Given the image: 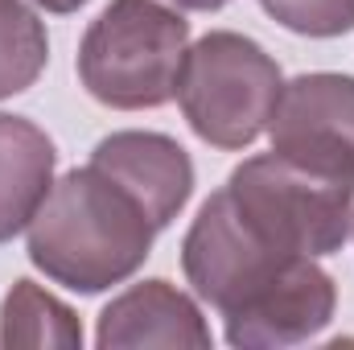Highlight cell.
<instances>
[{"instance_id": "obj_1", "label": "cell", "mask_w": 354, "mask_h": 350, "mask_svg": "<svg viewBox=\"0 0 354 350\" xmlns=\"http://www.w3.org/2000/svg\"><path fill=\"white\" fill-rule=\"evenodd\" d=\"M25 231L33 268L75 293L124 284L149 260L157 235L145 206L91 161L50 185Z\"/></svg>"}, {"instance_id": "obj_2", "label": "cell", "mask_w": 354, "mask_h": 350, "mask_svg": "<svg viewBox=\"0 0 354 350\" xmlns=\"http://www.w3.org/2000/svg\"><path fill=\"white\" fill-rule=\"evenodd\" d=\"M189 21L161 0H111L79 42V83L103 107L145 111L177 99Z\"/></svg>"}, {"instance_id": "obj_3", "label": "cell", "mask_w": 354, "mask_h": 350, "mask_svg": "<svg viewBox=\"0 0 354 350\" xmlns=\"http://www.w3.org/2000/svg\"><path fill=\"white\" fill-rule=\"evenodd\" d=\"M284 75L260 42L218 29L189 46L177 103L198 140L214 149H248L268 132Z\"/></svg>"}, {"instance_id": "obj_4", "label": "cell", "mask_w": 354, "mask_h": 350, "mask_svg": "<svg viewBox=\"0 0 354 350\" xmlns=\"http://www.w3.org/2000/svg\"><path fill=\"white\" fill-rule=\"evenodd\" d=\"M235 210L288 256H330L354 227V181L326 177L264 153L223 181Z\"/></svg>"}, {"instance_id": "obj_5", "label": "cell", "mask_w": 354, "mask_h": 350, "mask_svg": "<svg viewBox=\"0 0 354 350\" xmlns=\"http://www.w3.org/2000/svg\"><path fill=\"white\" fill-rule=\"evenodd\" d=\"M268 136L284 161L354 181V79L334 71L297 75L280 87Z\"/></svg>"}, {"instance_id": "obj_6", "label": "cell", "mask_w": 354, "mask_h": 350, "mask_svg": "<svg viewBox=\"0 0 354 350\" xmlns=\"http://www.w3.org/2000/svg\"><path fill=\"white\" fill-rule=\"evenodd\" d=\"M338 288L334 276L317 260H297L272 284H264L252 301L227 313V342L231 347H292L322 334L334 317Z\"/></svg>"}, {"instance_id": "obj_7", "label": "cell", "mask_w": 354, "mask_h": 350, "mask_svg": "<svg viewBox=\"0 0 354 350\" xmlns=\"http://www.w3.org/2000/svg\"><path fill=\"white\" fill-rule=\"evenodd\" d=\"M91 165L120 181L153 219L157 231H165L181 214V206L194 194V161L174 136L161 132H111L95 145Z\"/></svg>"}, {"instance_id": "obj_8", "label": "cell", "mask_w": 354, "mask_h": 350, "mask_svg": "<svg viewBox=\"0 0 354 350\" xmlns=\"http://www.w3.org/2000/svg\"><path fill=\"white\" fill-rule=\"evenodd\" d=\"M95 342L103 350H124V347L206 350L210 347V326H206L202 309L181 288H174L169 280H140L99 313Z\"/></svg>"}, {"instance_id": "obj_9", "label": "cell", "mask_w": 354, "mask_h": 350, "mask_svg": "<svg viewBox=\"0 0 354 350\" xmlns=\"http://www.w3.org/2000/svg\"><path fill=\"white\" fill-rule=\"evenodd\" d=\"M54 140L25 116L0 111V243L21 235L54 185Z\"/></svg>"}, {"instance_id": "obj_10", "label": "cell", "mask_w": 354, "mask_h": 350, "mask_svg": "<svg viewBox=\"0 0 354 350\" xmlns=\"http://www.w3.org/2000/svg\"><path fill=\"white\" fill-rule=\"evenodd\" d=\"M0 347H83V326L71 305L33 280H17L0 305Z\"/></svg>"}, {"instance_id": "obj_11", "label": "cell", "mask_w": 354, "mask_h": 350, "mask_svg": "<svg viewBox=\"0 0 354 350\" xmlns=\"http://www.w3.org/2000/svg\"><path fill=\"white\" fill-rule=\"evenodd\" d=\"M50 62V37L41 17L25 0H0V99L37 83Z\"/></svg>"}, {"instance_id": "obj_12", "label": "cell", "mask_w": 354, "mask_h": 350, "mask_svg": "<svg viewBox=\"0 0 354 350\" xmlns=\"http://www.w3.org/2000/svg\"><path fill=\"white\" fill-rule=\"evenodd\" d=\"M260 8L301 37H342L354 29V0H260Z\"/></svg>"}, {"instance_id": "obj_13", "label": "cell", "mask_w": 354, "mask_h": 350, "mask_svg": "<svg viewBox=\"0 0 354 350\" xmlns=\"http://www.w3.org/2000/svg\"><path fill=\"white\" fill-rule=\"evenodd\" d=\"M33 4H41L46 12H75V8H83L87 0H33Z\"/></svg>"}, {"instance_id": "obj_14", "label": "cell", "mask_w": 354, "mask_h": 350, "mask_svg": "<svg viewBox=\"0 0 354 350\" xmlns=\"http://www.w3.org/2000/svg\"><path fill=\"white\" fill-rule=\"evenodd\" d=\"M177 8H194V12H214V8H223L227 0H174Z\"/></svg>"}, {"instance_id": "obj_15", "label": "cell", "mask_w": 354, "mask_h": 350, "mask_svg": "<svg viewBox=\"0 0 354 350\" xmlns=\"http://www.w3.org/2000/svg\"><path fill=\"white\" fill-rule=\"evenodd\" d=\"M351 231H354V227H351Z\"/></svg>"}]
</instances>
